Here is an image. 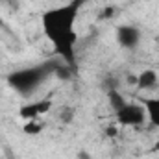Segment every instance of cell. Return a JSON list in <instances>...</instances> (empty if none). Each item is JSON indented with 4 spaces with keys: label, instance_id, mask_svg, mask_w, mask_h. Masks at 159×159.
I'll return each mask as SVG.
<instances>
[{
    "label": "cell",
    "instance_id": "obj_1",
    "mask_svg": "<svg viewBox=\"0 0 159 159\" xmlns=\"http://www.w3.org/2000/svg\"><path fill=\"white\" fill-rule=\"evenodd\" d=\"M83 0H70L67 4L50 7L41 17V26L44 37L54 46L56 56L63 59L67 67L76 69V20Z\"/></svg>",
    "mask_w": 159,
    "mask_h": 159
},
{
    "label": "cell",
    "instance_id": "obj_2",
    "mask_svg": "<svg viewBox=\"0 0 159 159\" xmlns=\"http://www.w3.org/2000/svg\"><path fill=\"white\" fill-rule=\"evenodd\" d=\"M56 72V65L52 63H41L35 67H26V69H17L7 74V85L19 93L20 96H28L34 91H37L41 85L48 80V76Z\"/></svg>",
    "mask_w": 159,
    "mask_h": 159
},
{
    "label": "cell",
    "instance_id": "obj_3",
    "mask_svg": "<svg viewBox=\"0 0 159 159\" xmlns=\"http://www.w3.org/2000/svg\"><path fill=\"white\" fill-rule=\"evenodd\" d=\"M115 119L120 126H141L146 120V113L139 102H126L119 111H115Z\"/></svg>",
    "mask_w": 159,
    "mask_h": 159
},
{
    "label": "cell",
    "instance_id": "obj_4",
    "mask_svg": "<svg viewBox=\"0 0 159 159\" xmlns=\"http://www.w3.org/2000/svg\"><path fill=\"white\" fill-rule=\"evenodd\" d=\"M115 37H117V43H119L120 48H124V50H135L139 46L143 35H141V30L135 28L133 24H122V26L117 28Z\"/></svg>",
    "mask_w": 159,
    "mask_h": 159
},
{
    "label": "cell",
    "instance_id": "obj_5",
    "mask_svg": "<svg viewBox=\"0 0 159 159\" xmlns=\"http://www.w3.org/2000/svg\"><path fill=\"white\" fill-rule=\"evenodd\" d=\"M54 102L52 98H41V100H35V102H30L26 106H22L19 109V117L24 120H34V119H39L41 115L48 113L52 109Z\"/></svg>",
    "mask_w": 159,
    "mask_h": 159
},
{
    "label": "cell",
    "instance_id": "obj_6",
    "mask_svg": "<svg viewBox=\"0 0 159 159\" xmlns=\"http://www.w3.org/2000/svg\"><path fill=\"white\" fill-rule=\"evenodd\" d=\"M139 104L144 107L146 120H150L152 126L159 129V96H150V98H139Z\"/></svg>",
    "mask_w": 159,
    "mask_h": 159
},
{
    "label": "cell",
    "instance_id": "obj_7",
    "mask_svg": "<svg viewBox=\"0 0 159 159\" xmlns=\"http://www.w3.org/2000/svg\"><path fill=\"white\" fill-rule=\"evenodd\" d=\"M157 81H159V76L154 69H144L143 72H139L135 85H137L141 91H152V89L157 85Z\"/></svg>",
    "mask_w": 159,
    "mask_h": 159
},
{
    "label": "cell",
    "instance_id": "obj_8",
    "mask_svg": "<svg viewBox=\"0 0 159 159\" xmlns=\"http://www.w3.org/2000/svg\"><path fill=\"white\" fill-rule=\"evenodd\" d=\"M107 102H109V106H111L113 111H119L120 107L126 104L124 96L120 94L119 91H115V89H109V91H107Z\"/></svg>",
    "mask_w": 159,
    "mask_h": 159
},
{
    "label": "cell",
    "instance_id": "obj_9",
    "mask_svg": "<svg viewBox=\"0 0 159 159\" xmlns=\"http://www.w3.org/2000/svg\"><path fill=\"white\" fill-rule=\"evenodd\" d=\"M43 129H44V124L39 122V119L26 120V124L22 126V131H24L26 135H39Z\"/></svg>",
    "mask_w": 159,
    "mask_h": 159
},
{
    "label": "cell",
    "instance_id": "obj_10",
    "mask_svg": "<svg viewBox=\"0 0 159 159\" xmlns=\"http://www.w3.org/2000/svg\"><path fill=\"white\" fill-rule=\"evenodd\" d=\"M59 117H61V120H63L65 124H69V122L72 120V117H74V111H72L70 107H67V109H63V111H61V115H59Z\"/></svg>",
    "mask_w": 159,
    "mask_h": 159
},
{
    "label": "cell",
    "instance_id": "obj_11",
    "mask_svg": "<svg viewBox=\"0 0 159 159\" xmlns=\"http://www.w3.org/2000/svg\"><path fill=\"white\" fill-rule=\"evenodd\" d=\"M113 13H115V7H113V6H107V7L102 11L100 19H107V17H113Z\"/></svg>",
    "mask_w": 159,
    "mask_h": 159
},
{
    "label": "cell",
    "instance_id": "obj_12",
    "mask_svg": "<svg viewBox=\"0 0 159 159\" xmlns=\"http://www.w3.org/2000/svg\"><path fill=\"white\" fill-rule=\"evenodd\" d=\"M106 133H107L109 137H115V135H117V128H113V126H109V128H106Z\"/></svg>",
    "mask_w": 159,
    "mask_h": 159
},
{
    "label": "cell",
    "instance_id": "obj_13",
    "mask_svg": "<svg viewBox=\"0 0 159 159\" xmlns=\"http://www.w3.org/2000/svg\"><path fill=\"white\" fill-rule=\"evenodd\" d=\"M150 154H159V139L152 144V148H150Z\"/></svg>",
    "mask_w": 159,
    "mask_h": 159
},
{
    "label": "cell",
    "instance_id": "obj_14",
    "mask_svg": "<svg viewBox=\"0 0 159 159\" xmlns=\"http://www.w3.org/2000/svg\"><path fill=\"white\" fill-rule=\"evenodd\" d=\"M157 50H159V41H157Z\"/></svg>",
    "mask_w": 159,
    "mask_h": 159
},
{
    "label": "cell",
    "instance_id": "obj_15",
    "mask_svg": "<svg viewBox=\"0 0 159 159\" xmlns=\"http://www.w3.org/2000/svg\"><path fill=\"white\" fill-rule=\"evenodd\" d=\"M83 159H87V157H85V156H83Z\"/></svg>",
    "mask_w": 159,
    "mask_h": 159
}]
</instances>
